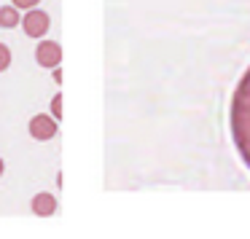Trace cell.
<instances>
[{
  "label": "cell",
  "instance_id": "obj_1",
  "mask_svg": "<svg viewBox=\"0 0 250 239\" xmlns=\"http://www.w3.org/2000/svg\"><path fill=\"white\" fill-rule=\"evenodd\" d=\"M229 129H231V140L237 145L239 159L250 169V67L242 73V78H239L237 89L231 94Z\"/></svg>",
  "mask_w": 250,
  "mask_h": 239
},
{
  "label": "cell",
  "instance_id": "obj_2",
  "mask_svg": "<svg viewBox=\"0 0 250 239\" xmlns=\"http://www.w3.org/2000/svg\"><path fill=\"white\" fill-rule=\"evenodd\" d=\"M27 132H30V137H33V140H38V142H49V140H54V137H57L60 126H57V119H54V116L38 113V116H33V119H30Z\"/></svg>",
  "mask_w": 250,
  "mask_h": 239
},
{
  "label": "cell",
  "instance_id": "obj_3",
  "mask_svg": "<svg viewBox=\"0 0 250 239\" xmlns=\"http://www.w3.org/2000/svg\"><path fill=\"white\" fill-rule=\"evenodd\" d=\"M49 27H51V19H49V14L46 11H41V8H33V11H27L22 17V30H24V35L27 38H43L46 33H49Z\"/></svg>",
  "mask_w": 250,
  "mask_h": 239
},
{
  "label": "cell",
  "instance_id": "obj_4",
  "mask_svg": "<svg viewBox=\"0 0 250 239\" xmlns=\"http://www.w3.org/2000/svg\"><path fill=\"white\" fill-rule=\"evenodd\" d=\"M35 62H38L41 67H46V70L57 67L62 62V46L57 43V40H41V43L35 46Z\"/></svg>",
  "mask_w": 250,
  "mask_h": 239
},
{
  "label": "cell",
  "instance_id": "obj_5",
  "mask_svg": "<svg viewBox=\"0 0 250 239\" xmlns=\"http://www.w3.org/2000/svg\"><path fill=\"white\" fill-rule=\"evenodd\" d=\"M30 210H33V215H38V218H49V215H54L57 212V196L54 194H35L33 196V201H30Z\"/></svg>",
  "mask_w": 250,
  "mask_h": 239
},
{
  "label": "cell",
  "instance_id": "obj_6",
  "mask_svg": "<svg viewBox=\"0 0 250 239\" xmlns=\"http://www.w3.org/2000/svg\"><path fill=\"white\" fill-rule=\"evenodd\" d=\"M17 24H22V14L17 6H0V27L3 30H14Z\"/></svg>",
  "mask_w": 250,
  "mask_h": 239
},
{
  "label": "cell",
  "instance_id": "obj_7",
  "mask_svg": "<svg viewBox=\"0 0 250 239\" xmlns=\"http://www.w3.org/2000/svg\"><path fill=\"white\" fill-rule=\"evenodd\" d=\"M11 67V49L6 43H0V73H6Z\"/></svg>",
  "mask_w": 250,
  "mask_h": 239
},
{
  "label": "cell",
  "instance_id": "obj_8",
  "mask_svg": "<svg viewBox=\"0 0 250 239\" xmlns=\"http://www.w3.org/2000/svg\"><path fill=\"white\" fill-rule=\"evenodd\" d=\"M41 0H11V6L22 8V11H33V8H38Z\"/></svg>",
  "mask_w": 250,
  "mask_h": 239
},
{
  "label": "cell",
  "instance_id": "obj_9",
  "mask_svg": "<svg viewBox=\"0 0 250 239\" xmlns=\"http://www.w3.org/2000/svg\"><path fill=\"white\" fill-rule=\"evenodd\" d=\"M51 116H54V119L62 116V94H57V97L51 100Z\"/></svg>",
  "mask_w": 250,
  "mask_h": 239
},
{
  "label": "cell",
  "instance_id": "obj_10",
  "mask_svg": "<svg viewBox=\"0 0 250 239\" xmlns=\"http://www.w3.org/2000/svg\"><path fill=\"white\" fill-rule=\"evenodd\" d=\"M3 172H6V161L0 159V178H3Z\"/></svg>",
  "mask_w": 250,
  "mask_h": 239
}]
</instances>
